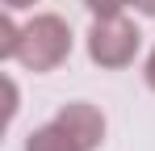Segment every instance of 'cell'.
<instances>
[{
  "instance_id": "obj_2",
  "label": "cell",
  "mask_w": 155,
  "mask_h": 151,
  "mask_svg": "<svg viewBox=\"0 0 155 151\" xmlns=\"http://www.w3.org/2000/svg\"><path fill=\"white\" fill-rule=\"evenodd\" d=\"M138 46H143V34L138 25L130 21L126 13L117 17H92V29H88V59L105 67V72H122L138 59Z\"/></svg>"
},
{
  "instance_id": "obj_7",
  "label": "cell",
  "mask_w": 155,
  "mask_h": 151,
  "mask_svg": "<svg viewBox=\"0 0 155 151\" xmlns=\"http://www.w3.org/2000/svg\"><path fill=\"white\" fill-rule=\"evenodd\" d=\"M4 92H8V122L17 118V84H13V76H4Z\"/></svg>"
},
{
  "instance_id": "obj_8",
  "label": "cell",
  "mask_w": 155,
  "mask_h": 151,
  "mask_svg": "<svg viewBox=\"0 0 155 151\" xmlns=\"http://www.w3.org/2000/svg\"><path fill=\"white\" fill-rule=\"evenodd\" d=\"M143 80H147V88L155 92V50L147 55V67H143Z\"/></svg>"
},
{
  "instance_id": "obj_6",
  "label": "cell",
  "mask_w": 155,
  "mask_h": 151,
  "mask_svg": "<svg viewBox=\"0 0 155 151\" xmlns=\"http://www.w3.org/2000/svg\"><path fill=\"white\" fill-rule=\"evenodd\" d=\"M92 17H117V13H126L134 0H80Z\"/></svg>"
},
{
  "instance_id": "obj_9",
  "label": "cell",
  "mask_w": 155,
  "mask_h": 151,
  "mask_svg": "<svg viewBox=\"0 0 155 151\" xmlns=\"http://www.w3.org/2000/svg\"><path fill=\"white\" fill-rule=\"evenodd\" d=\"M134 8H138L143 17H155V0H134Z\"/></svg>"
},
{
  "instance_id": "obj_1",
  "label": "cell",
  "mask_w": 155,
  "mask_h": 151,
  "mask_svg": "<svg viewBox=\"0 0 155 151\" xmlns=\"http://www.w3.org/2000/svg\"><path fill=\"white\" fill-rule=\"evenodd\" d=\"M71 25L63 21L59 13H38L34 21L21 25V50H17V63L34 76H46L54 67H63L71 59Z\"/></svg>"
},
{
  "instance_id": "obj_5",
  "label": "cell",
  "mask_w": 155,
  "mask_h": 151,
  "mask_svg": "<svg viewBox=\"0 0 155 151\" xmlns=\"http://www.w3.org/2000/svg\"><path fill=\"white\" fill-rule=\"evenodd\" d=\"M17 50H21V25L13 21V8H4V17H0V59L17 63Z\"/></svg>"
},
{
  "instance_id": "obj_10",
  "label": "cell",
  "mask_w": 155,
  "mask_h": 151,
  "mask_svg": "<svg viewBox=\"0 0 155 151\" xmlns=\"http://www.w3.org/2000/svg\"><path fill=\"white\" fill-rule=\"evenodd\" d=\"M34 4H38V0H4V8H13V13H17V8H34Z\"/></svg>"
},
{
  "instance_id": "obj_3",
  "label": "cell",
  "mask_w": 155,
  "mask_h": 151,
  "mask_svg": "<svg viewBox=\"0 0 155 151\" xmlns=\"http://www.w3.org/2000/svg\"><path fill=\"white\" fill-rule=\"evenodd\" d=\"M54 118L76 134V143H80L84 151H101L109 126H105V113L97 109V105H88V101H67V105H59Z\"/></svg>"
},
{
  "instance_id": "obj_4",
  "label": "cell",
  "mask_w": 155,
  "mask_h": 151,
  "mask_svg": "<svg viewBox=\"0 0 155 151\" xmlns=\"http://www.w3.org/2000/svg\"><path fill=\"white\" fill-rule=\"evenodd\" d=\"M25 151H84V147L76 143V134H71L67 126L59 122V118H51L46 126L29 130V139H25Z\"/></svg>"
}]
</instances>
